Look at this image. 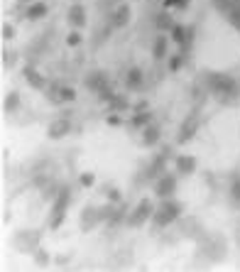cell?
<instances>
[{"instance_id": "6da1fadb", "label": "cell", "mask_w": 240, "mask_h": 272, "mask_svg": "<svg viewBox=\"0 0 240 272\" xmlns=\"http://www.w3.org/2000/svg\"><path fill=\"white\" fill-rule=\"evenodd\" d=\"M181 213H184V204L177 201L174 196L159 199V206H157L154 213H152V223H154L157 228H167V226H172V223L179 218Z\"/></svg>"}, {"instance_id": "7a4b0ae2", "label": "cell", "mask_w": 240, "mask_h": 272, "mask_svg": "<svg viewBox=\"0 0 240 272\" xmlns=\"http://www.w3.org/2000/svg\"><path fill=\"white\" fill-rule=\"evenodd\" d=\"M206 89L213 93V96H218V98H233L236 93H238V84H236V79L233 76H228V74H221V71H209L206 76Z\"/></svg>"}, {"instance_id": "3957f363", "label": "cell", "mask_w": 240, "mask_h": 272, "mask_svg": "<svg viewBox=\"0 0 240 272\" xmlns=\"http://www.w3.org/2000/svg\"><path fill=\"white\" fill-rule=\"evenodd\" d=\"M69 206H71V189L69 186H61L57 191V196L52 199V206H49V228L57 231L61 228L66 213H69Z\"/></svg>"}, {"instance_id": "277c9868", "label": "cell", "mask_w": 240, "mask_h": 272, "mask_svg": "<svg viewBox=\"0 0 240 272\" xmlns=\"http://www.w3.org/2000/svg\"><path fill=\"white\" fill-rule=\"evenodd\" d=\"M152 213H154V204L150 199H140L135 204V209L125 216V223H127V228H140L147 221H152Z\"/></svg>"}, {"instance_id": "5b68a950", "label": "cell", "mask_w": 240, "mask_h": 272, "mask_svg": "<svg viewBox=\"0 0 240 272\" xmlns=\"http://www.w3.org/2000/svg\"><path fill=\"white\" fill-rule=\"evenodd\" d=\"M177 186H179L177 174L164 172L162 177H157V179H154L152 191H154V196H157V199H169V196H174V194H177Z\"/></svg>"}, {"instance_id": "8992f818", "label": "cell", "mask_w": 240, "mask_h": 272, "mask_svg": "<svg viewBox=\"0 0 240 272\" xmlns=\"http://www.w3.org/2000/svg\"><path fill=\"white\" fill-rule=\"evenodd\" d=\"M98 223H103V213H101V209H98V206H84L81 221H79L81 231H93Z\"/></svg>"}, {"instance_id": "52a82bcc", "label": "cell", "mask_w": 240, "mask_h": 272, "mask_svg": "<svg viewBox=\"0 0 240 272\" xmlns=\"http://www.w3.org/2000/svg\"><path fill=\"white\" fill-rule=\"evenodd\" d=\"M196 130H199V116H196V113H191V116H189V118L179 125V133H177V145L189 142V140L196 135Z\"/></svg>"}, {"instance_id": "ba28073f", "label": "cell", "mask_w": 240, "mask_h": 272, "mask_svg": "<svg viewBox=\"0 0 240 272\" xmlns=\"http://www.w3.org/2000/svg\"><path fill=\"white\" fill-rule=\"evenodd\" d=\"M86 7L81 5V2H74V5H69V10H66V22L74 27V30H81L84 25H86Z\"/></svg>"}, {"instance_id": "9c48e42d", "label": "cell", "mask_w": 240, "mask_h": 272, "mask_svg": "<svg viewBox=\"0 0 240 272\" xmlns=\"http://www.w3.org/2000/svg\"><path fill=\"white\" fill-rule=\"evenodd\" d=\"M84 86L93 93H98V91H103L108 86V74L106 71H101V69H96V71H89L86 74V79H84Z\"/></svg>"}, {"instance_id": "30bf717a", "label": "cell", "mask_w": 240, "mask_h": 272, "mask_svg": "<svg viewBox=\"0 0 240 272\" xmlns=\"http://www.w3.org/2000/svg\"><path fill=\"white\" fill-rule=\"evenodd\" d=\"M130 17H132V10H130V5H127V2H120L118 7L111 12V27H113V30L125 27V25L130 22Z\"/></svg>"}, {"instance_id": "8fae6325", "label": "cell", "mask_w": 240, "mask_h": 272, "mask_svg": "<svg viewBox=\"0 0 240 272\" xmlns=\"http://www.w3.org/2000/svg\"><path fill=\"white\" fill-rule=\"evenodd\" d=\"M125 89L127 91H140L145 86V74H142V69L140 66H130L127 71H125Z\"/></svg>"}, {"instance_id": "7c38bea8", "label": "cell", "mask_w": 240, "mask_h": 272, "mask_svg": "<svg viewBox=\"0 0 240 272\" xmlns=\"http://www.w3.org/2000/svg\"><path fill=\"white\" fill-rule=\"evenodd\" d=\"M71 133V121L69 118H54V121L49 123V128H47V135L52 137V140H61V137H66Z\"/></svg>"}, {"instance_id": "4fadbf2b", "label": "cell", "mask_w": 240, "mask_h": 272, "mask_svg": "<svg viewBox=\"0 0 240 272\" xmlns=\"http://www.w3.org/2000/svg\"><path fill=\"white\" fill-rule=\"evenodd\" d=\"M49 15V5L44 2V0H32L30 7L25 10V17L30 20V22H34V20H44Z\"/></svg>"}, {"instance_id": "5bb4252c", "label": "cell", "mask_w": 240, "mask_h": 272, "mask_svg": "<svg viewBox=\"0 0 240 272\" xmlns=\"http://www.w3.org/2000/svg\"><path fill=\"white\" fill-rule=\"evenodd\" d=\"M169 42H172V39H169V34H164V32L154 37V42H152V57H154L157 61L167 59V49H169Z\"/></svg>"}, {"instance_id": "9a60e30c", "label": "cell", "mask_w": 240, "mask_h": 272, "mask_svg": "<svg viewBox=\"0 0 240 272\" xmlns=\"http://www.w3.org/2000/svg\"><path fill=\"white\" fill-rule=\"evenodd\" d=\"M15 248L17 250H22V253H30L32 248L37 245V233L34 231H20L17 236H15Z\"/></svg>"}, {"instance_id": "2e32d148", "label": "cell", "mask_w": 240, "mask_h": 272, "mask_svg": "<svg viewBox=\"0 0 240 272\" xmlns=\"http://www.w3.org/2000/svg\"><path fill=\"white\" fill-rule=\"evenodd\" d=\"M167 172V152H159V154H154V159L150 162V167H147V177L150 179H157V177H162Z\"/></svg>"}, {"instance_id": "e0dca14e", "label": "cell", "mask_w": 240, "mask_h": 272, "mask_svg": "<svg viewBox=\"0 0 240 272\" xmlns=\"http://www.w3.org/2000/svg\"><path fill=\"white\" fill-rule=\"evenodd\" d=\"M196 172V157L191 154H179L177 157V174L179 177H191Z\"/></svg>"}, {"instance_id": "ac0fdd59", "label": "cell", "mask_w": 240, "mask_h": 272, "mask_svg": "<svg viewBox=\"0 0 240 272\" xmlns=\"http://www.w3.org/2000/svg\"><path fill=\"white\" fill-rule=\"evenodd\" d=\"M22 76H25V81L30 84L32 89H37V91H47V79H44V76H42V74H39V71H37L34 66H27Z\"/></svg>"}, {"instance_id": "d6986e66", "label": "cell", "mask_w": 240, "mask_h": 272, "mask_svg": "<svg viewBox=\"0 0 240 272\" xmlns=\"http://www.w3.org/2000/svg\"><path fill=\"white\" fill-rule=\"evenodd\" d=\"M159 137H162V130H159V125L150 123L147 128H142V145H145V147H154V145L159 142Z\"/></svg>"}, {"instance_id": "ffe728a7", "label": "cell", "mask_w": 240, "mask_h": 272, "mask_svg": "<svg viewBox=\"0 0 240 272\" xmlns=\"http://www.w3.org/2000/svg\"><path fill=\"white\" fill-rule=\"evenodd\" d=\"M152 123V113L150 111H137L132 118H130V125H135V128H147Z\"/></svg>"}, {"instance_id": "44dd1931", "label": "cell", "mask_w": 240, "mask_h": 272, "mask_svg": "<svg viewBox=\"0 0 240 272\" xmlns=\"http://www.w3.org/2000/svg\"><path fill=\"white\" fill-rule=\"evenodd\" d=\"M154 25H157L162 32H169L172 27H174V22H172V15H169L167 10H162V12L154 17Z\"/></svg>"}, {"instance_id": "7402d4cb", "label": "cell", "mask_w": 240, "mask_h": 272, "mask_svg": "<svg viewBox=\"0 0 240 272\" xmlns=\"http://www.w3.org/2000/svg\"><path fill=\"white\" fill-rule=\"evenodd\" d=\"M20 108V93L17 91H10L7 96H5V111L7 113H15Z\"/></svg>"}, {"instance_id": "603a6c76", "label": "cell", "mask_w": 240, "mask_h": 272, "mask_svg": "<svg viewBox=\"0 0 240 272\" xmlns=\"http://www.w3.org/2000/svg\"><path fill=\"white\" fill-rule=\"evenodd\" d=\"M127 98H122V96H116L111 103H108V108H111V113H120V111H127Z\"/></svg>"}, {"instance_id": "cb8c5ba5", "label": "cell", "mask_w": 240, "mask_h": 272, "mask_svg": "<svg viewBox=\"0 0 240 272\" xmlns=\"http://www.w3.org/2000/svg\"><path fill=\"white\" fill-rule=\"evenodd\" d=\"M184 54H172V57H169V59H167V69H169V71H172V74H174V71H179L181 66H184Z\"/></svg>"}, {"instance_id": "d4e9b609", "label": "cell", "mask_w": 240, "mask_h": 272, "mask_svg": "<svg viewBox=\"0 0 240 272\" xmlns=\"http://www.w3.org/2000/svg\"><path fill=\"white\" fill-rule=\"evenodd\" d=\"M81 39H84V34L79 30H71L66 34V47H79L81 44Z\"/></svg>"}, {"instance_id": "484cf974", "label": "cell", "mask_w": 240, "mask_h": 272, "mask_svg": "<svg viewBox=\"0 0 240 272\" xmlns=\"http://www.w3.org/2000/svg\"><path fill=\"white\" fill-rule=\"evenodd\" d=\"M231 199H233V204H240V177H236L231 184Z\"/></svg>"}, {"instance_id": "4316f807", "label": "cell", "mask_w": 240, "mask_h": 272, "mask_svg": "<svg viewBox=\"0 0 240 272\" xmlns=\"http://www.w3.org/2000/svg\"><path fill=\"white\" fill-rule=\"evenodd\" d=\"M96 96H98V101H103V103H111V101L116 98V93H113V89H111V86H106L103 91H98Z\"/></svg>"}, {"instance_id": "83f0119b", "label": "cell", "mask_w": 240, "mask_h": 272, "mask_svg": "<svg viewBox=\"0 0 240 272\" xmlns=\"http://www.w3.org/2000/svg\"><path fill=\"white\" fill-rule=\"evenodd\" d=\"M74 98H76V91L71 89V86H61V103L74 101Z\"/></svg>"}, {"instance_id": "f1b7e54d", "label": "cell", "mask_w": 240, "mask_h": 272, "mask_svg": "<svg viewBox=\"0 0 240 272\" xmlns=\"http://www.w3.org/2000/svg\"><path fill=\"white\" fill-rule=\"evenodd\" d=\"M162 5H164V10H169V7H186L189 0H162Z\"/></svg>"}, {"instance_id": "f546056e", "label": "cell", "mask_w": 240, "mask_h": 272, "mask_svg": "<svg viewBox=\"0 0 240 272\" xmlns=\"http://www.w3.org/2000/svg\"><path fill=\"white\" fill-rule=\"evenodd\" d=\"M79 181H81V186H93V184H96V174H93V172H84Z\"/></svg>"}, {"instance_id": "4dcf8cb0", "label": "cell", "mask_w": 240, "mask_h": 272, "mask_svg": "<svg viewBox=\"0 0 240 272\" xmlns=\"http://www.w3.org/2000/svg\"><path fill=\"white\" fill-rule=\"evenodd\" d=\"M108 201H111V204H120V201H122V196H120V191L116 186L108 189Z\"/></svg>"}, {"instance_id": "1f68e13d", "label": "cell", "mask_w": 240, "mask_h": 272, "mask_svg": "<svg viewBox=\"0 0 240 272\" xmlns=\"http://www.w3.org/2000/svg\"><path fill=\"white\" fill-rule=\"evenodd\" d=\"M34 263H37V265H47V263H49V255H47L44 250H37V253H34Z\"/></svg>"}, {"instance_id": "d6a6232c", "label": "cell", "mask_w": 240, "mask_h": 272, "mask_svg": "<svg viewBox=\"0 0 240 272\" xmlns=\"http://www.w3.org/2000/svg\"><path fill=\"white\" fill-rule=\"evenodd\" d=\"M106 123L113 125V128H118V125H122V118H120V113H111V116L106 118Z\"/></svg>"}, {"instance_id": "836d02e7", "label": "cell", "mask_w": 240, "mask_h": 272, "mask_svg": "<svg viewBox=\"0 0 240 272\" xmlns=\"http://www.w3.org/2000/svg\"><path fill=\"white\" fill-rule=\"evenodd\" d=\"M2 37H5V39H12V37H15V30H12L10 25H5V27H2Z\"/></svg>"}, {"instance_id": "e575fe53", "label": "cell", "mask_w": 240, "mask_h": 272, "mask_svg": "<svg viewBox=\"0 0 240 272\" xmlns=\"http://www.w3.org/2000/svg\"><path fill=\"white\" fill-rule=\"evenodd\" d=\"M22 2H30V0H22Z\"/></svg>"}]
</instances>
